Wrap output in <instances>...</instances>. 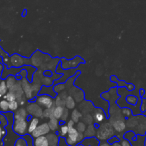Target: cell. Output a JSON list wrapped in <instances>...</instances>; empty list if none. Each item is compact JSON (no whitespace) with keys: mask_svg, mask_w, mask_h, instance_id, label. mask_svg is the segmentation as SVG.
<instances>
[{"mask_svg":"<svg viewBox=\"0 0 146 146\" xmlns=\"http://www.w3.org/2000/svg\"><path fill=\"white\" fill-rule=\"evenodd\" d=\"M115 130L110 123H105L99 125L96 131V138L99 141H106L113 137Z\"/></svg>","mask_w":146,"mask_h":146,"instance_id":"cell-1","label":"cell"},{"mask_svg":"<svg viewBox=\"0 0 146 146\" xmlns=\"http://www.w3.org/2000/svg\"><path fill=\"white\" fill-rule=\"evenodd\" d=\"M28 122L27 119H14L13 131L19 135H24L28 132Z\"/></svg>","mask_w":146,"mask_h":146,"instance_id":"cell-2","label":"cell"},{"mask_svg":"<svg viewBox=\"0 0 146 146\" xmlns=\"http://www.w3.org/2000/svg\"><path fill=\"white\" fill-rule=\"evenodd\" d=\"M36 102L42 108H46L54 106V99L47 94H38L36 97Z\"/></svg>","mask_w":146,"mask_h":146,"instance_id":"cell-3","label":"cell"},{"mask_svg":"<svg viewBox=\"0 0 146 146\" xmlns=\"http://www.w3.org/2000/svg\"><path fill=\"white\" fill-rule=\"evenodd\" d=\"M27 111L30 115L36 118H43V110L42 107L38 105L36 102H29L27 106Z\"/></svg>","mask_w":146,"mask_h":146,"instance_id":"cell-4","label":"cell"},{"mask_svg":"<svg viewBox=\"0 0 146 146\" xmlns=\"http://www.w3.org/2000/svg\"><path fill=\"white\" fill-rule=\"evenodd\" d=\"M20 84H21V86H22L23 91H24V95L27 97V98L28 100H31L34 98V94L33 92L32 89V84L29 82L27 78H22L20 81Z\"/></svg>","mask_w":146,"mask_h":146,"instance_id":"cell-5","label":"cell"},{"mask_svg":"<svg viewBox=\"0 0 146 146\" xmlns=\"http://www.w3.org/2000/svg\"><path fill=\"white\" fill-rule=\"evenodd\" d=\"M110 123L113 127L114 130L118 133L124 131L126 128V123H125V120H124L123 117L121 116V115L110 120Z\"/></svg>","mask_w":146,"mask_h":146,"instance_id":"cell-6","label":"cell"},{"mask_svg":"<svg viewBox=\"0 0 146 146\" xmlns=\"http://www.w3.org/2000/svg\"><path fill=\"white\" fill-rule=\"evenodd\" d=\"M47 55H44L40 51H37L31 56V58L30 59V64L32 66H34L36 68L41 66L44 61H48V60L46 59V57Z\"/></svg>","mask_w":146,"mask_h":146,"instance_id":"cell-7","label":"cell"},{"mask_svg":"<svg viewBox=\"0 0 146 146\" xmlns=\"http://www.w3.org/2000/svg\"><path fill=\"white\" fill-rule=\"evenodd\" d=\"M83 62H84V60L80 58V57H76L74 59L68 60V61L66 60L65 58H63V59H61V66L63 69L67 70L69 69V68H76L78 64Z\"/></svg>","mask_w":146,"mask_h":146,"instance_id":"cell-8","label":"cell"},{"mask_svg":"<svg viewBox=\"0 0 146 146\" xmlns=\"http://www.w3.org/2000/svg\"><path fill=\"white\" fill-rule=\"evenodd\" d=\"M50 131H51V129L48 126V123H43L38 125V127L33 131L32 133H31V136L36 138L37 137L46 135L49 133Z\"/></svg>","mask_w":146,"mask_h":146,"instance_id":"cell-9","label":"cell"},{"mask_svg":"<svg viewBox=\"0 0 146 146\" xmlns=\"http://www.w3.org/2000/svg\"><path fill=\"white\" fill-rule=\"evenodd\" d=\"M78 131L76 128H71L68 130V136L66 138V143L68 145L73 146L76 144L78 143Z\"/></svg>","mask_w":146,"mask_h":146,"instance_id":"cell-10","label":"cell"},{"mask_svg":"<svg viewBox=\"0 0 146 146\" xmlns=\"http://www.w3.org/2000/svg\"><path fill=\"white\" fill-rule=\"evenodd\" d=\"M68 95L74 97L75 101L78 103H81L84 100V91L76 86H72L68 89Z\"/></svg>","mask_w":146,"mask_h":146,"instance_id":"cell-11","label":"cell"},{"mask_svg":"<svg viewBox=\"0 0 146 146\" xmlns=\"http://www.w3.org/2000/svg\"><path fill=\"white\" fill-rule=\"evenodd\" d=\"M26 61H27L26 58H24L19 54H14L10 58V62H11V66L16 67V68H19L24 64H27Z\"/></svg>","mask_w":146,"mask_h":146,"instance_id":"cell-12","label":"cell"},{"mask_svg":"<svg viewBox=\"0 0 146 146\" xmlns=\"http://www.w3.org/2000/svg\"><path fill=\"white\" fill-rule=\"evenodd\" d=\"M78 107H79L81 112L84 113V115L87 113H90L91 112L94 111V107L91 101H84V100L80 103Z\"/></svg>","mask_w":146,"mask_h":146,"instance_id":"cell-13","label":"cell"},{"mask_svg":"<svg viewBox=\"0 0 146 146\" xmlns=\"http://www.w3.org/2000/svg\"><path fill=\"white\" fill-rule=\"evenodd\" d=\"M68 96V92L65 91H63L62 92L58 94V95L54 98V105L56 106L65 107L66 99Z\"/></svg>","mask_w":146,"mask_h":146,"instance_id":"cell-14","label":"cell"},{"mask_svg":"<svg viewBox=\"0 0 146 146\" xmlns=\"http://www.w3.org/2000/svg\"><path fill=\"white\" fill-rule=\"evenodd\" d=\"M94 122L96 123H101L104 122V120L106 119V114L104 113V110H102L101 108H94Z\"/></svg>","mask_w":146,"mask_h":146,"instance_id":"cell-15","label":"cell"},{"mask_svg":"<svg viewBox=\"0 0 146 146\" xmlns=\"http://www.w3.org/2000/svg\"><path fill=\"white\" fill-rule=\"evenodd\" d=\"M60 76H61V75L58 74H54L53 76H44L42 78V81H41V84L45 86H52L54 84L56 80L60 78Z\"/></svg>","mask_w":146,"mask_h":146,"instance_id":"cell-16","label":"cell"},{"mask_svg":"<svg viewBox=\"0 0 146 146\" xmlns=\"http://www.w3.org/2000/svg\"><path fill=\"white\" fill-rule=\"evenodd\" d=\"M9 91H11L12 93H14L15 94L16 97L17 98H20L21 96H22L23 95H24V91H23L22 86H21V84L19 83H17L14 86H13L11 88H9Z\"/></svg>","mask_w":146,"mask_h":146,"instance_id":"cell-17","label":"cell"},{"mask_svg":"<svg viewBox=\"0 0 146 146\" xmlns=\"http://www.w3.org/2000/svg\"><path fill=\"white\" fill-rule=\"evenodd\" d=\"M34 146H50L46 135H42L36 138L33 142Z\"/></svg>","mask_w":146,"mask_h":146,"instance_id":"cell-18","label":"cell"},{"mask_svg":"<svg viewBox=\"0 0 146 146\" xmlns=\"http://www.w3.org/2000/svg\"><path fill=\"white\" fill-rule=\"evenodd\" d=\"M28 112L27 109L23 107L20 108L19 109H17L16 112L14 113V119H27L28 118Z\"/></svg>","mask_w":146,"mask_h":146,"instance_id":"cell-19","label":"cell"},{"mask_svg":"<svg viewBox=\"0 0 146 146\" xmlns=\"http://www.w3.org/2000/svg\"><path fill=\"white\" fill-rule=\"evenodd\" d=\"M38 125H39V119H38V118H36V117L31 118L28 125L29 133H32L33 131L38 127Z\"/></svg>","mask_w":146,"mask_h":146,"instance_id":"cell-20","label":"cell"},{"mask_svg":"<svg viewBox=\"0 0 146 146\" xmlns=\"http://www.w3.org/2000/svg\"><path fill=\"white\" fill-rule=\"evenodd\" d=\"M84 146H99V141L98 138H96L94 137L91 138H86L81 142Z\"/></svg>","mask_w":146,"mask_h":146,"instance_id":"cell-21","label":"cell"},{"mask_svg":"<svg viewBox=\"0 0 146 146\" xmlns=\"http://www.w3.org/2000/svg\"><path fill=\"white\" fill-rule=\"evenodd\" d=\"M84 136L85 138H91V137H94L96 135V127L94 126L93 124L91 125H88V127L86 129L85 132L84 133Z\"/></svg>","mask_w":146,"mask_h":146,"instance_id":"cell-22","label":"cell"},{"mask_svg":"<svg viewBox=\"0 0 146 146\" xmlns=\"http://www.w3.org/2000/svg\"><path fill=\"white\" fill-rule=\"evenodd\" d=\"M50 146H56L58 145L59 139L58 135L55 133H48L46 135Z\"/></svg>","mask_w":146,"mask_h":146,"instance_id":"cell-23","label":"cell"},{"mask_svg":"<svg viewBox=\"0 0 146 146\" xmlns=\"http://www.w3.org/2000/svg\"><path fill=\"white\" fill-rule=\"evenodd\" d=\"M76 101L74 98V97L68 95L66 99V108H68V110H74L76 107Z\"/></svg>","mask_w":146,"mask_h":146,"instance_id":"cell-24","label":"cell"},{"mask_svg":"<svg viewBox=\"0 0 146 146\" xmlns=\"http://www.w3.org/2000/svg\"><path fill=\"white\" fill-rule=\"evenodd\" d=\"M48 124L51 131H56L58 130V127H59V120L55 118H50L48 122Z\"/></svg>","mask_w":146,"mask_h":146,"instance_id":"cell-25","label":"cell"},{"mask_svg":"<svg viewBox=\"0 0 146 146\" xmlns=\"http://www.w3.org/2000/svg\"><path fill=\"white\" fill-rule=\"evenodd\" d=\"M44 76V74L41 70L35 71L32 77V82L33 83H38V84H41V81H42L43 77Z\"/></svg>","mask_w":146,"mask_h":146,"instance_id":"cell-26","label":"cell"},{"mask_svg":"<svg viewBox=\"0 0 146 146\" xmlns=\"http://www.w3.org/2000/svg\"><path fill=\"white\" fill-rule=\"evenodd\" d=\"M56 106H53L50 107V108H46L44 110L43 112V118H54V111L55 108Z\"/></svg>","mask_w":146,"mask_h":146,"instance_id":"cell-27","label":"cell"},{"mask_svg":"<svg viewBox=\"0 0 146 146\" xmlns=\"http://www.w3.org/2000/svg\"><path fill=\"white\" fill-rule=\"evenodd\" d=\"M82 117H83L82 113H81V111H78V110L74 109L72 112H71V120H73L76 123H77L80 121V119L82 118Z\"/></svg>","mask_w":146,"mask_h":146,"instance_id":"cell-28","label":"cell"},{"mask_svg":"<svg viewBox=\"0 0 146 146\" xmlns=\"http://www.w3.org/2000/svg\"><path fill=\"white\" fill-rule=\"evenodd\" d=\"M64 109L65 107L63 106H55L54 111V118H57V119H61V116H62L63 113H64Z\"/></svg>","mask_w":146,"mask_h":146,"instance_id":"cell-29","label":"cell"},{"mask_svg":"<svg viewBox=\"0 0 146 146\" xmlns=\"http://www.w3.org/2000/svg\"><path fill=\"white\" fill-rule=\"evenodd\" d=\"M6 84H7L8 88L9 89V88H11L13 86H14L17 84V79H16V78L14 76L10 75L7 78V79H6Z\"/></svg>","mask_w":146,"mask_h":146,"instance_id":"cell-30","label":"cell"},{"mask_svg":"<svg viewBox=\"0 0 146 146\" xmlns=\"http://www.w3.org/2000/svg\"><path fill=\"white\" fill-rule=\"evenodd\" d=\"M82 120H83V122H84L86 125H91V124H93V123L94 122V116L90 113L85 114V115L82 117Z\"/></svg>","mask_w":146,"mask_h":146,"instance_id":"cell-31","label":"cell"},{"mask_svg":"<svg viewBox=\"0 0 146 146\" xmlns=\"http://www.w3.org/2000/svg\"><path fill=\"white\" fill-rule=\"evenodd\" d=\"M59 61V59L58 58H54L53 60H50L49 62L47 64V69L51 70V71H54V70L56 69L57 66V64Z\"/></svg>","mask_w":146,"mask_h":146,"instance_id":"cell-32","label":"cell"},{"mask_svg":"<svg viewBox=\"0 0 146 146\" xmlns=\"http://www.w3.org/2000/svg\"><path fill=\"white\" fill-rule=\"evenodd\" d=\"M8 87L5 81H1L0 82V96H4L7 94L8 91Z\"/></svg>","mask_w":146,"mask_h":146,"instance_id":"cell-33","label":"cell"},{"mask_svg":"<svg viewBox=\"0 0 146 146\" xmlns=\"http://www.w3.org/2000/svg\"><path fill=\"white\" fill-rule=\"evenodd\" d=\"M66 88V84H64V83H59V84L54 85V90L56 94H59V93L62 92Z\"/></svg>","mask_w":146,"mask_h":146,"instance_id":"cell-34","label":"cell"},{"mask_svg":"<svg viewBox=\"0 0 146 146\" xmlns=\"http://www.w3.org/2000/svg\"><path fill=\"white\" fill-rule=\"evenodd\" d=\"M68 125H62L60 127V129L58 131V135L61 137H65L68 135Z\"/></svg>","mask_w":146,"mask_h":146,"instance_id":"cell-35","label":"cell"},{"mask_svg":"<svg viewBox=\"0 0 146 146\" xmlns=\"http://www.w3.org/2000/svg\"><path fill=\"white\" fill-rule=\"evenodd\" d=\"M41 85L42 84H38V83H32V89L35 97H36L38 94H39L40 91H41V88H42Z\"/></svg>","mask_w":146,"mask_h":146,"instance_id":"cell-36","label":"cell"},{"mask_svg":"<svg viewBox=\"0 0 146 146\" xmlns=\"http://www.w3.org/2000/svg\"><path fill=\"white\" fill-rule=\"evenodd\" d=\"M0 110L2 112H7L9 110V101L6 99L0 101Z\"/></svg>","mask_w":146,"mask_h":146,"instance_id":"cell-37","label":"cell"},{"mask_svg":"<svg viewBox=\"0 0 146 146\" xmlns=\"http://www.w3.org/2000/svg\"><path fill=\"white\" fill-rule=\"evenodd\" d=\"M86 128H87L86 124L84 122H83V121H78V122L76 123V128L78 130V132H81V133L85 132Z\"/></svg>","mask_w":146,"mask_h":146,"instance_id":"cell-38","label":"cell"},{"mask_svg":"<svg viewBox=\"0 0 146 146\" xmlns=\"http://www.w3.org/2000/svg\"><path fill=\"white\" fill-rule=\"evenodd\" d=\"M19 103L17 100L9 102V108L11 111H16L19 108Z\"/></svg>","mask_w":146,"mask_h":146,"instance_id":"cell-39","label":"cell"},{"mask_svg":"<svg viewBox=\"0 0 146 146\" xmlns=\"http://www.w3.org/2000/svg\"><path fill=\"white\" fill-rule=\"evenodd\" d=\"M4 98L7 100V101H8L9 102L17 100V97H16L15 94H14V93L11 92V91L7 92V94H6L5 96H4Z\"/></svg>","mask_w":146,"mask_h":146,"instance_id":"cell-40","label":"cell"},{"mask_svg":"<svg viewBox=\"0 0 146 146\" xmlns=\"http://www.w3.org/2000/svg\"><path fill=\"white\" fill-rule=\"evenodd\" d=\"M128 127H135L138 124V118L136 117H133V118H129L127 122Z\"/></svg>","mask_w":146,"mask_h":146,"instance_id":"cell-41","label":"cell"},{"mask_svg":"<svg viewBox=\"0 0 146 146\" xmlns=\"http://www.w3.org/2000/svg\"><path fill=\"white\" fill-rule=\"evenodd\" d=\"M126 101L128 104H131V105H135L138 102V98L135 96L133 95H129L127 96L126 98Z\"/></svg>","mask_w":146,"mask_h":146,"instance_id":"cell-42","label":"cell"},{"mask_svg":"<svg viewBox=\"0 0 146 146\" xmlns=\"http://www.w3.org/2000/svg\"><path fill=\"white\" fill-rule=\"evenodd\" d=\"M14 146H27V143L25 139L21 138H19L15 143V145Z\"/></svg>","mask_w":146,"mask_h":146,"instance_id":"cell-43","label":"cell"},{"mask_svg":"<svg viewBox=\"0 0 146 146\" xmlns=\"http://www.w3.org/2000/svg\"><path fill=\"white\" fill-rule=\"evenodd\" d=\"M69 115V111H68V109L65 107V109H64V113H63L62 116L61 118V121H63V122H65L67 119H68V117Z\"/></svg>","mask_w":146,"mask_h":146,"instance_id":"cell-44","label":"cell"},{"mask_svg":"<svg viewBox=\"0 0 146 146\" xmlns=\"http://www.w3.org/2000/svg\"><path fill=\"white\" fill-rule=\"evenodd\" d=\"M6 133H7L6 131L3 128V127L0 125V146H3L2 139L4 137V135H6Z\"/></svg>","mask_w":146,"mask_h":146,"instance_id":"cell-45","label":"cell"},{"mask_svg":"<svg viewBox=\"0 0 146 146\" xmlns=\"http://www.w3.org/2000/svg\"><path fill=\"white\" fill-rule=\"evenodd\" d=\"M121 113L123 115H125V117H130L132 115V111L128 108H123L122 111H121Z\"/></svg>","mask_w":146,"mask_h":146,"instance_id":"cell-46","label":"cell"},{"mask_svg":"<svg viewBox=\"0 0 146 146\" xmlns=\"http://www.w3.org/2000/svg\"><path fill=\"white\" fill-rule=\"evenodd\" d=\"M74 77H71L70 78H68V80L66 82V88H68L69 89L71 87L73 86V84H74Z\"/></svg>","mask_w":146,"mask_h":146,"instance_id":"cell-47","label":"cell"},{"mask_svg":"<svg viewBox=\"0 0 146 146\" xmlns=\"http://www.w3.org/2000/svg\"><path fill=\"white\" fill-rule=\"evenodd\" d=\"M58 146H71L68 145L66 143V140L64 138V137H61L59 139V142H58Z\"/></svg>","mask_w":146,"mask_h":146,"instance_id":"cell-48","label":"cell"},{"mask_svg":"<svg viewBox=\"0 0 146 146\" xmlns=\"http://www.w3.org/2000/svg\"><path fill=\"white\" fill-rule=\"evenodd\" d=\"M27 97L25 96V95H23L22 96H21L20 98H17V101H18V103H19V105L23 106L24 104H25L26 100H27Z\"/></svg>","mask_w":146,"mask_h":146,"instance_id":"cell-49","label":"cell"},{"mask_svg":"<svg viewBox=\"0 0 146 146\" xmlns=\"http://www.w3.org/2000/svg\"><path fill=\"white\" fill-rule=\"evenodd\" d=\"M75 123H76L74 122V121H73V120L71 119V120H70V121H68V123H67L66 125H68V128H74V125H75Z\"/></svg>","mask_w":146,"mask_h":146,"instance_id":"cell-50","label":"cell"},{"mask_svg":"<svg viewBox=\"0 0 146 146\" xmlns=\"http://www.w3.org/2000/svg\"><path fill=\"white\" fill-rule=\"evenodd\" d=\"M121 145L122 146H131V143H129V141H128L127 140H123L122 142H121Z\"/></svg>","mask_w":146,"mask_h":146,"instance_id":"cell-51","label":"cell"},{"mask_svg":"<svg viewBox=\"0 0 146 146\" xmlns=\"http://www.w3.org/2000/svg\"><path fill=\"white\" fill-rule=\"evenodd\" d=\"M127 88H128V90L129 91H133L134 88H135V86H134L133 84H128V85H127Z\"/></svg>","mask_w":146,"mask_h":146,"instance_id":"cell-52","label":"cell"},{"mask_svg":"<svg viewBox=\"0 0 146 146\" xmlns=\"http://www.w3.org/2000/svg\"><path fill=\"white\" fill-rule=\"evenodd\" d=\"M99 146H111V143L108 142H102L99 144Z\"/></svg>","mask_w":146,"mask_h":146,"instance_id":"cell-53","label":"cell"},{"mask_svg":"<svg viewBox=\"0 0 146 146\" xmlns=\"http://www.w3.org/2000/svg\"><path fill=\"white\" fill-rule=\"evenodd\" d=\"M111 146H122V145H121V143H120L119 142H115L113 143Z\"/></svg>","mask_w":146,"mask_h":146,"instance_id":"cell-54","label":"cell"},{"mask_svg":"<svg viewBox=\"0 0 146 146\" xmlns=\"http://www.w3.org/2000/svg\"><path fill=\"white\" fill-rule=\"evenodd\" d=\"M3 68H4V66H3L2 64L0 63V75L1 74V72H2L3 71Z\"/></svg>","mask_w":146,"mask_h":146,"instance_id":"cell-55","label":"cell"},{"mask_svg":"<svg viewBox=\"0 0 146 146\" xmlns=\"http://www.w3.org/2000/svg\"><path fill=\"white\" fill-rule=\"evenodd\" d=\"M1 61H2V58H1V57H0V63H1Z\"/></svg>","mask_w":146,"mask_h":146,"instance_id":"cell-56","label":"cell"}]
</instances>
